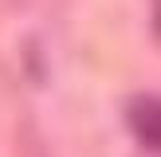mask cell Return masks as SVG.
<instances>
[{
  "mask_svg": "<svg viewBox=\"0 0 161 157\" xmlns=\"http://www.w3.org/2000/svg\"><path fill=\"white\" fill-rule=\"evenodd\" d=\"M126 122H130L134 138L146 149L157 153V145H161V106H157V94H138V98L126 106Z\"/></svg>",
  "mask_w": 161,
  "mask_h": 157,
  "instance_id": "6da1fadb",
  "label": "cell"
}]
</instances>
